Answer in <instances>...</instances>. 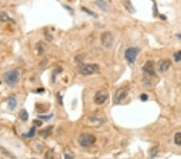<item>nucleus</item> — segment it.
<instances>
[{"mask_svg":"<svg viewBox=\"0 0 181 159\" xmlns=\"http://www.w3.org/2000/svg\"><path fill=\"white\" fill-rule=\"evenodd\" d=\"M77 70L82 75H93L99 71V67L95 64H82L78 66Z\"/></svg>","mask_w":181,"mask_h":159,"instance_id":"nucleus-1","label":"nucleus"},{"mask_svg":"<svg viewBox=\"0 0 181 159\" xmlns=\"http://www.w3.org/2000/svg\"><path fill=\"white\" fill-rule=\"evenodd\" d=\"M3 79L6 84L11 87H14L15 84L18 83L19 79V72L18 70L14 69L5 72L3 75Z\"/></svg>","mask_w":181,"mask_h":159,"instance_id":"nucleus-2","label":"nucleus"},{"mask_svg":"<svg viewBox=\"0 0 181 159\" xmlns=\"http://www.w3.org/2000/svg\"><path fill=\"white\" fill-rule=\"evenodd\" d=\"M77 141L82 147H90L95 143L96 137L90 133H82Z\"/></svg>","mask_w":181,"mask_h":159,"instance_id":"nucleus-3","label":"nucleus"},{"mask_svg":"<svg viewBox=\"0 0 181 159\" xmlns=\"http://www.w3.org/2000/svg\"><path fill=\"white\" fill-rule=\"evenodd\" d=\"M128 93H129V88L127 87H122L118 88L113 96L114 104H120L127 97Z\"/></svg>","mask_w":181,"mask_h":159,"instance_id":"nucleus-4","label":"nucleus"},{"mask_svg":"<svg viewBox=\"0 0 181 159\" xmlns=\"http://www.w3.org/2000/svg\"><path fill=\"white\" fill-rule=\"evenodd\" d=\"M139 52V49L138 48H130L125 52V58L129 64H134L138 54Z\"/></svg>","mask_w":181,"mask_h":159,"instance_id":"nucleus-5","label":"nucleus"},{"mask_svg":"<svg viewBox=\"0 0 181 159\" xmlns=\"http://www.w3.org/2000/svg\"><path fill=\"white\" fill-rule=\"evenodd\" d=\"M101 44L104 46L105 48H110L113 44V37L112 34L110 32H104L101 34Z\"/></svg>","mask_w":181,"mask_h":159,"instance_id":"nucleus-6","label":"nucleus"},{"mask_svg":"<svg viewBox=\"0 0 181 159\" xmlns=\"http://www.w3.org/2000/svg\"><path fill=\"white\" fill-rule=\"evenodd\" d=\"M108 92L106 90H104V89L103 90H100L95 94L94 102L98 105H102V104H104L105 102L106 101V100L108 99Z\"/></svg>","mask_w":181,"mask_h":159,"instance_id":"nucleus-7","label":"nucleus"},{"mask_svg":"<svg viewBox=\"0 0 181 159\" xmlns=\"http://www.w3.org/2000/svg\"><path fill=\"white\" fill-rule=\"evenodd\" d=\"M171 65H172V62L170 60H160L158 63V69L160 72H164L169 69Z\"/></svg>","mask_w":181,"mask_h":159,"instance_id":"nucleus-8","label":"nucleus"},{"mask_svg":"<svg viewBox=\"0 0 181 159\" xmlns=\"http://www.w3.org/2000/svg\"><path fill=\"white\" fill-rule=\"evenodd\" d=\"M143 71L146 73H147L149 76H154L155 75V72H154V62L149 60L147 61L145 65L143 66Z\"/></svg>","mask_w":181,"mask_h":159,"instance_id":"nucleus-9","label":"nucleus"},{"mask_svg":"<svg viewBox=\"0 0 181 159\" xmlns=\"http://www.w3.org/2000/svg\"><path fill=\"white\" fill-rule=\"evenodd\" d=\"M95 4L102 11H105V12H109L110 11V6L105 0H96Z\"/></svg>","mask_w":181,"mask_h":159,"instance_id":"nucleus-10","label":"nucleus"},{"mask_svg":"<svg viewBox=\"0 0 181 159\" xmlns=\"http://www.w3.org/2000/svg\"><path fill=\"white\" fill-rule=\"evenodd\" d=\"M48 48V45L44 41H39L36 44V49L39 55H43Z\"/></svg>","mask_w":181,"mask_h":159,"instance_id":"nucleus-11","label":"nucleus"},{"mask_svg":"<svg viewBox=\"0 0 181 159\" xmlns=\"http://www.w3.org/2000/svg\"><path fill=\"white\" fill-rule=\"evenodd\" d=\"M32 149L35 150L37 153H41L42 150H44V146L43 145V143L41 141H35L34 142H32Z\"/></svg>","mask_w":181,"mask_h":159,"instance_id":"nucleus-12","label":"nucleus"},{"mask_svg":"<svg viewBox=\"0 0 181 159\" xmlns=\"http://www.w3.org/2000/svg\"><path fill=\"white\" fill-rule=\"evenodd\" d=\"M52 129H53L52 126H48L46 128L43 129H41L40 131L39 132V135L41 136V137H44V138L48 137L51 134V132L52 131Z\"/></svg>","mask_w":181,"mask_h":159,"instance_id":"nucleus-13","label":"nucleus"},{"mask_svg":"<svg viewBox=\"0 0 181 159\" xmlns=\"http://www.w3.org/2000/svg\"><path fill=\"white\" fill-rule=\"evenodd\" d=\"M17 105V101L14 97H9L8 99V108L11 110H14Z\"/></svg>","mask_w":181,"mask_h":159,"instance_id":"nucleus-14","label":"nucleus"},{"mask_svg":"<svg viewBox=\"0 0 181 159\" xmlns=\"http://www.w3.org/2000/svg\"><path fill=\"white\" fill-rule=\"evenodd\" d=\"M8 21H12V19L9 17V15L4 11L0 12V23H6Z\"/></svg>","mask_w":181,"mask_h":159,"instance_id":"nucleus-15","label":"nucleus"},{"mask_svg":"<svg viewBox=\"0 0 181 159\" xmlns=\"http://www.w3.org/2000/svg\"><path fill=\"white\" fill-rule=\"evenodd\" d=\"M124 7H125V8L127 10V11H129L130 13H135V10L134 7L132 6L131 3L130 1L125 2V3H124Z\"/></svg>","mask_w":181,"mask_h":159,"instance_id":"nucleus-16","label":"nucleus"},{"mask_svg":"<svg viewBox=\"0 0 181 159\" xmlns=\"http://www.w3.org/2000/svg\"><path fill=\"white\" fill-rule=\"evenodd\" d=\"M19 118L23 121H27L28 119V113H27V112L25 109H23V110H21L19 112Z\"/></svg>","mask_w":181,"mask_h":159,"instance_id":"nucleus-17","label":"nucleus"},{"mask_svg":"<svg viewBox=\"0 0 181 159\" xmlns=\"http://www.w3.org/2000/svg\"><path fill=\"white\" fill-rule=\"evenodd\" d=\"M35 133H36V127H32L30 131L26 133V134H23V137H28V138H31V137H33L35 136Z\"/></svg>","mask_w":181,"mask_h":159,"instance_id":"nucleus-18","label":"nucleus"},{"mask_svg":"<svg viewBox=\"0 0 181 159\" xmlns=\"http://www.w3.org/2000/svg\"><path fill=\"white\" fill-rule=\"evenodd\" d=\"M174 141H175V144H176L177 146H181V132L176 133L174 137Z\"/></svg>","mask_w":181,"mask_h":159,"instance_id":"nucleus-19","label":"nucleus"},{"mask_svg":"<svg viewBox=\"0 0 181 159\" xmlns=\"http://www.w3.org/2000/svg\"><path fill=\"white\" fill-rule=\"evenodd\" d=\"M174 58H175V60L176 62L181 61V51L176 53V54L174 55Z\"/></svg>","mask_w":181,"mask_h":159,"instance_id":"nucleus-20","label":"nucleus"},{"mask_svg":"<svg viewBox=\"0 0 181 159\" xmlns=\"http://www.w3.org/2000/svg\"><path fill=\"white\" fill-rule=\"evenodd\" d=\"M53 157H54L53 151H52V150H50V151H48V152L47 153L45 159H53Z\"/></svg>","mask_w":181,"mask_h":159,"instance_id":"nucleus-21","label":"nucleus"},{"mask_svg":"<svg viewBox=\"0 0 181 159\" xmlns=\"http://www.w3.org/2000/svg\"><path fill=\"white\" fill-rule=\"evenodd\" d=\"M82 10H83L84 11H86V13H88L89 15H92V16H93V17H97L96 14L94 13V12H93V11H90L89 9L86 8V7H83V8H82Z\"/></svg>","mask_w":181,"mask_h":159,"instance_id":"nucleus-22","label":"nucleus"},{"mask_svg":"<svg viewBox=\"0 0 181 159\" xmlns=\"http://www.w3.org/2000/svg\"><path fill=\"white\" fill-rule=\"evenodd\" d=\"M62 68H57L56 69H55L54 72H53V80H55V78H56V74H58V73H60V72H62Z\"/></svg>","mask_w":181,"mask_h":159,"instance_id":"nucleus-23","label":"nucleus"},{"mask_svg":"<svg viewBox=\"0 0 181 159\" xmlns=\"http://www.w3.org/2000/svg\"><path fill=\"white\" fill-rule=\"evenodd\" d=\"M52 117H53V114H50L48 115V116H39V117H40V118H42V119H44V120H49L51 119Z\"/></svg>","mask_w":181,"mask_h":159,"instance_id":"nucleus-24","label":"nucleus"},{"mask_svg":"<svg viewBox=\"0 0 181 159\" xmlns=\"http://www.w3.org/2000/svg\"><path fill=\"white\" fill-rule=\"evenodd\" d=\"M57 98H58V102H59V104L60 105H63V97H62V96L60 94V93H58L57 94Z\"/></svg>","mask_w":181,"mask_h":159,"instance_id":"nucleus-25","label":"nucleus"},{"mask_svg":"<svg viewBox=\"0 0 181 159\" xmlns=\"http://www.w3.org/2000/svg\"><path fill=\"white\" fill-rule=\"evenodd\" d=\"M140 97H141V100H142V101H147V99H148V96H147V94H145V93L142 94Z\"/></svg>","mask_w":181,"mask_h":159,"instance_id":"nucleus-26","label":"nucleus"},{"mask_svg":"<svg viewBox=\"0 0 181 159\" xmlns=\"http://www.w3.org/2000/svg\"><path fill=\"white\" fill-rule=\"evenodd\" d=\"M33 124L34 125H36V126H40L41 125H42V122H41L40 120H34L33 121Z\"/></svg>","mask_w":181,"mask_h":159,"instance_id":"nucleus-27","label":"nucleus"},{"mask_svg":"<svg viewBox=\"0 0 181 159\" xmlns=\"http://www.w3.org/2000/svg\"><path fill=\"white\" fill-rule=\"evenodd\" d=\"M64 159H72V157L70 154H66L64 155Z\"/></svg>","mask_w":181,"mask_h":159,"instance_id":"nucleus-28","label":"nucleus"},{"mask_svg":"<svg viewBox=\"0 0 181 159\" xmlns=\"http://www.w3.org/2000/svg\"><path fill=\"white\" fill-rule=\"evenodd\" d=\"M177 37H178L179 39H180L181 40V34H178V35H177Z\"/></svg>","mask_w":181,"mask_h":159,"instance_id":"nucleus-29","label":"nucleus"},{"mask_svg":"<svg viewBox=\"0 0 181 159\" xmlns=\"http://www.w3.org/2000/svg\"><path fill=\"white\" fill-rule=\"evenodd\" d=\"M32 159H35V158H32Z\"/></svg>","mask_w":181,"mask_h":159,"instance_id":"nucleus-30","label":"nucleus"}]
</instances>
